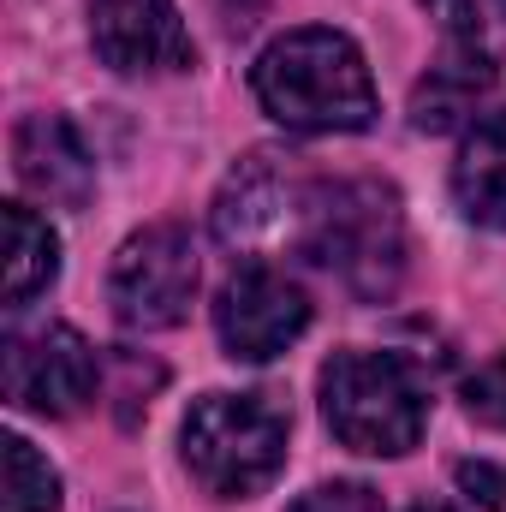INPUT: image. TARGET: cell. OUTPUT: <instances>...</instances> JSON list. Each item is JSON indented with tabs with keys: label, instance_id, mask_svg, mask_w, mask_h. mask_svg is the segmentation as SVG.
I'll use <instances>...</instances> for the list:
<instances>
[{
	"label": "cell",
	"instance_id": "17",
	"mask_svg": "<svg viewBox=\"0 0 506 512\" xmlns=\"http://www.w3.org/2000/svg\"><path fill=\"white\" fill-rule=\"evenodd\" d=\"M292 512H381V495L370 483H322V489L298 495Z\"/></svg>",
	"mask_w": 506,
	"mask_h": 512
},
{
	"label": "cell",
	"instance_id": "19",
	"mask_svg": "<svg viewBox=\"0 0 506 512\" xmlns=\"http://www.w3.org/2000/svg\"><path fill=\"white\" fill-rule=\"evenodd\" d=\"M411 512H453V507H411Z\"/></svg>",
	"mask_w": 506,
	"mask_h": 512
},
{
	"label": "cell",
	"instance_id": "8",
	"mask_svg": "<svg viewBox=\"0 0 506 512\" xmlns=\"http://www.w3.org/2000/svg\"><path fill=\"white\" fill-rule=\"evenodd\" d=\"M90 42L126 78L185 72L197 60L191 30L173 0H90Z\"/></svg>",
	"mask_w": 506,
	"mask_h": 512
},
{
	"label": "cell",
	"instance_id": "11",
	"mask_svg": "<svg viewBox=\"0 0 506 512\" xmlns=\"http://www.w3.org/2000/svg\"><path fill=\"white\" fill-rule=\"evenodd\" d=\"M298 197H304V191L280 173L274 155H251V161L227 179V191H221V203H215V233H221L227 245H251L268 227L286 221V203H298Z\"/></svg>",
	"mask_w": 506,
	"mask_h": 512
},
{
	"label": "cell",
	"instance_id": "12",
	"mask_svg": "<svg viewBox=\"0 0 506 512\" xmlns=\"http://www.w3.org/2000/svg\"><path fill=\"white\" fill-rule=\"evenodd\" d=\"M453 197L477 227L506 233V114L471 126L459 161H453Z\"/></svg>",
	"mask_w": 506,
	"mask_h": 512
},
{
	"label": "cell",
	"instance_id": "6",
	"mask_svg": "<svg viewBox=\"0 0 506 512\" xmlns=\"http://www.w3.org/2000/svg\"><path fill=\"white\" fill-rule=\"evenodd\" d=\"M0 382L18 411L36 417H72L96 399L102 370H96V346L78 328H36V334H12L6 358H0Z\"/></svg>",
	"mask_w": 506,
	"mask_h": 512
},
{
	"label": "cell",
	"instance_id": "2",
	"mask_svg": "<svg viewBox=\"0 0 506 512\" xmlns=\"http://www.w3.org/2000/svg\"><path fill=\"white\" fill-rule=\"evenodd\" d=\"M256 102L286 131H364L376 120V84L352 36L286 30L251 72Z\"/></svg>",
	"mask_w": 506,
	"mask_h": 512
},
{
	"label": "cell",
	"instance_id": "7",
	"mask_svg": "<svg viewBox=\"0 0 506 512\" xmlns=\"http://www.w3.org/2000/svg\"><path fill=\"white\" fill-rule=\"evenodd\" d=\"M310 328V298L298 292V280H286L280 268H239L221 298H215V334L233 358L268 364L274 352H286L298 334Z\"/></svg>",
	"mask_w": 506,
	"mask_h": 512
},
{
	"label": "cell",
	"instance_id": "13",
	"mask_svg": "<svg viewBox=\"0 0 506 512\" xmlns=\"http://www.w3.org/2000/svg\"><path fill=\"white\" fill-rule=\"evenodd\" d=\"M60 274V239L24 203H6V304L36 298Z\"/></svg>",
	"mask_w": 506,
	"mask_h": 512
},
{
	"label": "cell",
	"instance_id": "18",
	"mask_svg": "<svg viewBox=\"0 0 506 512\" xmlns=\"http://www.w3.org/2000/svg\"><path fill=\"white\" fill-rule=\"evenodd\" d=\"M459 489H465L483 512H506V465L465 459V465H459Z\"/></svg>",
	"mask_w": 506,
	"mask_h": 512
},
{
	"label": "cell",
	"instance_id": "9",
	"mask_svg": "<svg viewBox=\"0 0 506 512\" xmlns=\"http://www.w3.org/2000/svg\"><path fill=\"white\" fill-rule=\"evenodd\" d=\"M12 173L30 197L60 203V209H78L96 191V161H90L84 137L72 131V120H60V114H30L12 131Z\"/></svg>",
	"mask_w": 506,
	"mask_h": 512
},
{
	"label": "cell",
	"instance_id": "3",
	"mask_svg": "<svg viewBox=\"0 0 506 512\" xmlns=\"http://www.w3.org/2000/svg\"><path fill=\"white\" fill-rule=\"evenodd\" d=\"M322 411L328 429L370 459H399L423 441L429 387L393 352H340L322 370Z\"/></svg>",
	"mask_w": 506,
	"mask_h": 512
},
{
	"label": "cell",
	"instance_id": "1",
	"mask_svg": "<svg viewBox=\"0 0 506 512\" xmlns=\"http://www.w3.org/2000/svg\"><path fill=\"white\" fill-rule=\"evenodd\" d=\"M298 251L352 298L376 304L405 274V215L381 179H322L298 203Z\"/></svg>",
	"mask_w": 506,
	"mask_h": 512
},
{
	"label": "cell",
	"instance_id": "16",
	"mask_svg": "<svg viewBox=\"0 0 506 512\" xmlns=\"http://www.w3.org/2000/svg\"><path fill=\"white\" fill-rule=\"evenodd\" d=\"M465 411L489 429H506V352L489 358L477 376H465Z\"/></svg>",
	"mask_w": 506,
	"mask_h": 512
},
{
	"label": "cell",
	"instance_id": "5",
	"mask_svg": "<svg viewBox=\"0 0 506 512\" xmlns=\"http://www.w3.org/2000/svg\"><path fill=\"white\" fill-rule=\"evenodd\" d=\"M114 316L126 328H179L197 298V251L179 227H143L131 233L114 274H108Z\"/></svg>",
	"mask_w": 506,
	"mask_h": 512
},
{
	"label": "cell",
	"instance_id": "15",
	"mask_svg": "<svg viewBox=\"0 0 506 512\" xmlns=\"http://www.w3.org/2000/svg\"><path fill=\"white\" fill-rule=\"evenodd\" d=\"M429 12L459 54L506 66V0H429Z\"/></svg>",
	"mask_w": 506,
	"mask_h": 512
},
{
	"label": "cell",
	"instance_id": "4",
	"mask_svg": "<svg viewBox=\"0 0 506 512\" xmlns=\"http://www.w3.org/2000/svg\"><path fill=\"white\" fill-rule=\"evenodd\" d=\"M185 465L221 501L268 489L286 465V411L262 393H203L185 411Z\"/></svg>",
	"mask_w": 506,
	"mask_h": 512
},
{
	"label": "cell",
	"instance_id": "10",
	"mask_svg": "<svg viewBox=\"0 0 506 512\" xmlns=\"http://www.w3.org/2000/svg\"><path fill=\"white\" fill-rule=\"evenodd\" d=\"M495 96H501V66L447 48V60L429 66L423 84L411 90V120L423 131H453V126H471V120L483 126V114L495 108Z\"/></svg>",
	"mask_w": 506,
	"mask_h": 512
},
{
	"label": "cell",
	"instance_id": "14",
	"mask_svg": "<svg viewBox=\"0 0 506 512\" xmlns=\"http://www.w3.org/2000/svg\"><path fill=\"white\" fill-rule=\"evenodd\" d=\"M0 512H60V477L24 435L0 441Z\"/></svg>",
	"mask_w": 506,
	"mask_h": 512
}]
</instances>
